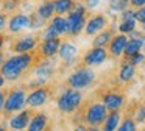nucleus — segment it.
<instances>
[{"label": "nucleus", "instance_id": "obj_3", "mask_svg": "<svg viewBox=\"0 0 145 131\" xmlns=\"http://www.w3.org/2000/svg\"><path fill=\"white\" fill-rule=\"evenodd\" d=\"M81 100H83V95L78 89H70L64 90L59 97H58V109L63 112H73L75 109H78V106L81 105Z\"/></svg>", "mask_w": 145, "mask_h": 131}, {"label": "nucleus", "instance_id": "obj_51", "mask_svg": "<svg viewBox=\"0 0 145 131\" xmlns=\"http://www.w3.org/2000/svg\"><path fill=\"white\" fill-rule=\"evenodd\" d=\"M144 131H145V130H144Z\"/></svg>", "mask_w": 145, "mask_h": 131}, {"label": "nucleus", "instance_id": "obj_14", "mask_svg": "<svg viewBox=\"0 0 145 131\" xmlns=\"http://www.w3.org/2000/svg\"><path fill=\"white\" fill-rule=\"evenodd\" d=\"M36 45H38V39L35 36H24L17 39L11 48L16 53H30L33 48H36Z\"/></svg>", "mask_w": 145, "mask_h": 131}, {"label": "nucleus", "instance_id": "obj_34", "mask_svg": "<svg viewBox=\"0 0 145 131\" xmlns=\"http://www.w3.org/2000/svg\"><path fill=\"white\" fill-rule=\"evenodd\" d=\"M101 0H86V9H95L98 5H100Z\"/></svg>", "mask_w": 145, "mask_h": 131}, {"label": "nucleus", "instance_id": "obj_46", "mask_svg": "<svg viewBox=\"0 0 145 131\" xmlns=\"http://www.w3.org/2000/svg\"><path fill=\"white\" fill-rule=\"evenodd\" d=\"M119 2H128V0H119Z\"/></svg>", "mask_w": 145, "mask_h": 131}, {"label": "nucleus", "instance_id": "obj_25", "mask_svg": "<svg viewBox=\"0 0 145 131\" xmlns=\"http://www.w3.org/2000/svg\"><path fill=\"white\" fill-rule=\"evenodd\" d=\"M128 8V2H119V0H111L109 2V12L111 14H120L123 9Z\"/></svg>", "mask_w": 145, "mask_h": 131}, {"label": "nucleus", "instance_id": "obj_49", "mask_svg": "<svg viewBox=\"0 0 145 131\" xmlns=\"http://www.w3.org/2000/svg\"><path fill=\"white\" fill-rule=\"evenodd\" d=\"M42 131H48V130H42Z\"/></svg>", "mask_w": 145, "mask_h": 131}, {"label": "nucleus", "instance_id": "obj_17", "mask_svg": "<svg viewBox=\"0 0 145 131\" xmlns=\"http://www.w3.org/2000/svg\"><path fill=\"white\" fill-rule=\"evenodd\" d=\"M120 125V112L119 111H109L103 122V130L101 131H116Z\"/></svg>", "mask_w": 145, "mask_h": 131}, {"label": "nucleus", "instance_id": "obj_43", "mask_svg": "<svg viewBox=\"0 0 145 131\" xmlns=\"http://www.w3.org/2000/svg\"><path fill=\"white\" fill-rule=\"evenodd\" d=\"M142 30H144V33H145V22L142 24Z\"/></svg>", "mask_w": 145, "mask_h": 131}, {"label": "nucleus", "instance_id": "obj_6", "mask_svg": "<svg viewBox=\"0 0 145 131\" xmlns=\"http://www.w3.org/2000/svg\"><path fill=\"white\" fill-rule=\"evenodd\" d=\"M106 115H108V109L105 108L103 103H92L84 114V120L91 126H98L105 122Z\"/></svg>", "mask_w": 145, "mask_h": 131}, {"label": "nucleus", "instance_id": "obj_41", "mask_svg": "<svg viewBox=\"0 0 145 131\" xmlns=\"http://www.w3.org/2000/svg\"><path fill=\"white\" fill-rule=\"evenodd\" d=\"M73 131H86V128H84V126H76Z\"/></svg>", "mask_w": 145, "mask_h": 131}, {"label": "nucleus", "instance_id": "obj_12", "mask_svg": "<svg viewBox=\"0 0 145 131\" xmlns=\"http://www.w3.org/2000/svg\"><path fill=\"white\" fill-rule=\"evenodd\" d=\"M126 42H128V36H126V34H122V33L114 34L111 42L108 44V50H109V53L114 58H119L120 55H123Z\"/></svg>", "mask_w": 145, "mask_h": 131}, {"label": "nucleus", "instance_id": "obj_15", "mask_svg": "<svg viewBox=\"0 0 145 131\" xmlns=\"http://www.w3.org/2000/svg\"><path fill=\"white\" fill-rule=\"evenodd\" d=\"M58 55L63 59L64 62L70 64V62L75 61L76 55H78V48L75 47V44H72L70 41H66V42H61L59 50H58Z\"/></svg>", "mask_w": 145, "mask_h": 131}, {"label": "nucleus", "instance_id": "obj_50", "mask_svg": "<svg viewBox=\"0 0 145 131\" xmlns=\"http://www.w3.org/2000/svg\"><path fill=\"white\" fill-rule=\"evenodd\" d=\"M13 131H19V130H13Z\"/></svg>", "mask_w": 145, "mask_h": 131}, {"label": "nucleus", "instance_id": "obj_18", "mask_svg": "<svg viewBox=\"0 0 145 131\" xmlns=\"http://www.w3.org/2000/svg\"><path fill=\"white\" fill-rule=\"evenodd\" d=\"M114 36V31L112 30H101L100 33L95 34L94 41H92V47H108V44L111 42Z\"/></svg>", "mask_w": 145, "mask_h": 131}, {"label": "nucleus", "instance_id": "obj_10", "mask_svg": "<svg viewBox=\"0 0 145 131\" xmlns=\"http://www.w3.org/2000/svg\"><path fill=\"white\" fill-rule=\"evenodd\" d=\"M101 100H103L101 103H103L105 108L108 109V112L109 111H120V108H122L123 103H125V97L120 92H117V90H109V92H106Z\"/></svg>", "mask_w": 145, "mask_h": 131}, {"label": "nucleus", "instance_id": "obj_40", "mask_svg": "<svg viewBox=\"0 0 145 131\" xmlns=\"http://www.w3.org/2000/svg\"><path fill=\"white\" fill-rule=\"evenodd\" d=\"M3 42H5V36L3 34H0V48L3 47Z\"/></svg>", "mask_w": 145, "mask_h": 131}, {"label": "nucleus", "instance_id": "obj_37", "mask_svg": "<svg viewBox=\"0 0 145 131\" xmlns=\"http://www.w3.org/2000/svg\"><path fill=\"white\" fill-rule=\"evenodd\" d=\"M5 97H7V95H5V92H3V90H2V89H0V112L3 111V103H5Z\"/></svg>", "mask_w": 145, "mask_h": 131}, {"label": "nucleus", "instance_id": "obj_39", "mask_svg": "<svg viewBox=\"0 0 145 131\" xmlns=\"http://www.w3.org/2000/svg\"><path fill=\"white\" fill-rule=\"evenodd\" d=\"M3 84H5V78H3V75L0 73V89L3 87Z\"/></svg>", "mask_w": 145, "mask_h": 131}, {"label": "nucleus", "instance_id": "obj_8", "mask_svg": "<svg viewBox=\"0 0 145 131\" xmlns=\"http://www.w3.org/2000/svg\"><path fill=\"white\" fill-rule=\"evenodd\" d=\"M108 59V50L105 47H92L83 58L86 66H100Z\"/></svg>", "mask_w": 145, "mask_h": 131}, {"label": "nucleus", "instance_id": "obj_2", "mask_svg": "<svg viewBox=\"0 0 145 131\" xmlns=\"http://www.w3.org/2000/svg\"><path fill=\"white\" fill-rule=\"evenodd\" d=\"M86 6L83 3H73V6L70 8V11L67 12V36H78L86 25Z\"/></svg>", "mask_w": 145, "mask_h": 131}, {"label": "nucleus", "instance_id": "obj_44", "mask_svg": "<svg viewBox=\"0 0 145 131\" xmlns=\"http://www.w3.org/2000/svg\"><path fill=\"white\" fill-rule=\"evenodd\" d=\"M0 131H5V128H3V126H2V125H0Z\"/></svg>", "mask_w": 145, "mask_h": 131}, {"label": "nucleus", "instance_id": "obj_31", "mask_svg": "<svg viewBox=\"0 0 145 131\" xmlns=\"http://www.w3.org/2000/svg\"><path fill=\"white\" fill-rule=\"evenodd\" d=\"M129 19H134V8H126L120 12V20H129Z\"/></svg>", "mask_w": 145, "mask_h": 131}, {"label": "nucleus", "instance_id": "obj_36", "mask_svg": "<svg viewBox=\"0 0 145 131\" xmlns=\"http://www.w3.org/2000/svg\"><path fill=\"white\" fill-rule=\"evenodd\" d=\"M128 3L133 6V8H142V6H145V0H128Z\"/></svg>", "mask_w": 145, "mask_h": 131}, {"label": "nucleus", "instance_id": "obj_26", "mask_svg": "<svg viewBox=\"0 0 145 131\" xmlns=\"http://www.w3.org/2000/svg\"><path fill=\"white\" fill-rule=\"evenodd\" d=\"M45 22H47V20H44L41 16H38L36 12H33V14H30V25H28V28H31V30H39V28H42L45 25Z\"/></svg>", "mask_w": 145, "mask_h": 131}, {"label": "nucleus", "instance_id": "obj_23", "mask_svg": "<svg viewBox=\"0 0 145 131\" xmlns=\"http://www.w3.org/2000/svg\"><path fill=\"white\" fill-rule=\"evenodd\" d=\"M73 0H53V5H55V14H67L70 11V8L73 6Z\"/></svg>", "mask_w": 145, "mask_h": 131}, {"label": "nucleus", "instance_id": "obj_27", "mask_svg": "<svg viewBox=\"0 0 145 131\" xmlns=\"http://www.w3.org/2000/svg\"><path fill=\"white\" fill-rule=\"evenodd\" d=\"M116 131H136V122L133 119H125Z\"/></svg>", "mask_w": 145, "mask_h": 131}, {"label": "nucleus", "instance_id": "obj_11", "mask_svg": "<svg viewBox=\"0 0 145 131\" xmlns=\"http://www.w3.org/2000/svg\"><path fill=\"white\" fill-rule=\"evenodd\" d=\"M48 94L50 92H48L47 87H38V89L31 90V94L27 97V105H28V108L35 109V108L42 106L45 102H47Z\"/></svg>", "mask_w": 145, "mask_h": 131}, {"label": "nucleus", "instance_id": "obj_30", "mask_svg": "<svg viewBox=\"0 0 145 131\" xmlns=\"http://www.w3.org/2000/svg\"><path fill=\"white\" fill-rule=\"evenodd\" d=\"M134 19H136V22H139V24H144L145 22V6L134 9Z\"/></svg>", "mask_w": 145, "mask_h": 131}, {"label": "nucleus", "instance_id": "obj_16", "mask_svg": "<svg viewBox=\"0 0 145 131\" xmlns=\"http://www.w3.org/2000/svg\"><path fill=\"white\" fill-rule=\"evenodd\" d=\"M59 45H61L59 37H56V39H44V42L39 45L41 55L44 56V58H52V56H55L58 53Z\"/></svg>", "mask_w": 145, "mask_h": 131}, {"label": "nucleus", "instance_id": "obj_48", "mask_svg": "<svg viewBox=\"0 0 145 131\" xmlns=\"http://www.w3.org/2000/svg\"><path fill=\"white\" fill-rule=\"evenodd\" d=\"M73 2H80V0H73Z\"/></svg>", "mask_w": 145, "mask_h": 131}, {"label": "nucleus", "instance_id": "obj_20", "mask_svg": "<svg viewBox=\"0 0 145 131\" xmlns=\"http://www.w3.org/2000/svg\"><path fill=\"white\" fill-rule=\"evenodd\" d=\"M36 14L41 16L44 20L52 19V17H53V14H55V5H53V2H52V0H44V3H41V5L38 6Z\"/></svg>", "mask_w": 145, "mask_h": 131}, {"label": "nucleus", "instance_id": "obj_45", "mask_svg": "<svg viewBox=\"0 0 145 131\" xmlns=\"http://www.w3.org/2000/svg\"><path fill=\"white\" fill-rule=\"evenodd\" d=\"M11 2H14V3H17V2H20V0H11Z\"/></svg>", "mask_w": 145, "mask_h": 131}, {"label": "nucleus", "instance_id": "obj_4", "mask_svg": "<svg viewBox=\"0 0 145 131\" xmlns=\"http://www.w3.org/2000/svg\"><path fill=\"white\" fill-rule=\"evenodd\" d=\"M94 80H95V72L92 69H89V66L88 67L84 66V67H80L78 70L73 72L67 81H69L70 87L80 90V89H84V87L91 86Z\"/></svg>", "mask_w": 145, "mask_h": 131}, {"label": "nucleus", "instance_id": "obj_13", "mask_svg": "<svg viewBox=\"0 0 145 131\" xmlns=\"http://www.w3.org/2000/svg\"><path fill=\"white\" fill-rule=\"evenodd\" d=\"M30 120H31V112L28 111V109H24V111H20L19 114L13 115V117L8 120V125H10L11 130H25L27 126H28Z\"/></svg>", "mask_w": 145, "mask_h": 131}, {"label": "nucleus", "instance_id": "obj_7", "mask_svg": "<svg viewBox=\"0 0 145 131\" xmlns=\"http://www.w3.org/2000/svg\"><path fill=\"white\" fill-rule=\"evenodd\" d=\"M108 25V19L105 14H95L91 19H88L84 25V33L88 36H95L97 33H100L101 30H105Z\"/></svg>", "mask_w": 145, "mask_h": 131}, {"label": "nucleus", "instance_id": "obj_5", "mask_svg": "<svg viewBox=\"0 0 145 131\" xmlns=\"http://www.w3.org/2000/svg\"><path fill=\"white\" fill-rule=\"evenodd\" d=\"M25 105H27V94H25V90L14 89L5 97L3 111L7 112V114H10V112H16V111H20Z\"/></svg>", "mask_w": 145, "mask_h": 131}, {"label": "nucleus", "instance_id": "obj_33", "mask_svg": "<svg viewBox=\"0 0 145 131\" xmlns=\"http://www.w3.org/2000/svg\"><path fill=\"white\" fill-rule=\"evenodd\" d=\"M2 8H3L5 11H13V9L16 8V3L11 2V0H5V2H2Z\"/></svg>", "mask_w": 145, "mask_h": 131}, {"label": "nucleus", "instance_id": "obj_1", "mask_svg": "<svg viewBox=\"0 0 145 131\" xmlns=\"http://www.w3.org/2000/svg\"><path fill=\"white\" fill-rule=\"evenodd\" d=\"M33 55L31 53H17V55L8 58L0 66V73L3 75L5 80L14 81L31 66Z\"/></svg>", "mask_w": 145, "mask_h": 131}, {"label": "nucleus", "instance_id": "obj_35", "mask_svg": "<svg viewBox=\"0 0 145 131\" xmlns=\"http://www.w3.org/2000/svg\"><path fill=\"white\" fill-rule=\"evenodd\" d=\"M8 25V17L5 12H0V31H3L5 27Z\"/></svg>", "mask_w": 145, "mask_h": 131}, {"label": "nucleus", "instance_id": "obj_22", "mask_svg": "<svg viewBox=\"0 0 145 131\" xmlns=\"http://www.w3.org/2000/svg\"><path fill=\"white\" fill-rule=\"evenodd\" d=\"M50 25L56 30V33L59 34V36L66 34V31H67V19L64 17V16H61V14L53 16V17H52Z\"/></svg>", "mask_w": 145, "mask_h": 131}, {"label": "nucleus", "instance_id": "obj_21", "mask_svg": "<svg viewBox=\"0 0 145 131\" xmlns=\"http://www.w3.org/2000/svg\"><path fill=\"white\" fill-rule=\"evenodd\" d=\"M134 73H136V66H133L131 62L126 59V61L122 64L120 70H119V78H120V81H123V83H126V81H131L133 78H134Z\"/></svg>", "mask_w": 145, "mask_h": 131}, {"label": "nucleus", "instance_id": "obj_28", "mask_svg": "<svg viewBox=\"0 0 145 131\" xmlns=\"http://www.w3.org/2000/svg\"><path fill=\"white\" fill-rule=\"evenodd\" d=\"M56 37H59V34L56 33V30L52 25L44 28V31H42V39H56Z\"/></svg>", "mask_w": 145, "mask_h": 131}, {"label": "nucleus", "instance_id": "obj_47", "mask_svg": "<svg viewBox=\"0 0 145 131\" xmlns=\"http://www.w3.org/2000/svg\"><path fill=\"white\" fill-rule=\"evenodd\" d=\"M0 9H2V0H0Z\"/></svg>", "mask_w": 145, "mask_h": 131}, {"label": "nucleus", "instance_id": "obj_38", "mask_svg": "<svg viewBox=\"0 0 145 131\" xmlns=\"http://www.w3.org/2000/svg\"><path fill=\"white\" fill-rule=\"evenodd\" d=\"M86 131H101V130L98 126H91V125H89V128H86Z\"/></svg>", "mask_w": 145, "mask_h": 131}, {"label": "nucleus", "instance_id": "obj_29", "mask_svg": "<svg viewBox=\"0 0 145 131\" xmlns=\"http://www.w3.org/2000/svg\"><path fill=\"white\" fill-rule=\"evenodd\" d=\"M128 61L131 62L133 66H139V64H142V62L145 61V53H142V52H137L136 55L129 56V58H128Z\"/></svg>", "mask_w": 145, "mask_h": 131}, {"label": "nucleus", "instance_id": "obj_9", "mask_svg": "<svg viewBox=\"0 0 145 131\" xmlns=\"http://www.w3.org/2000/svg\"><path fill=\"white\" fill-rule=\"evenodd\" d=\"M28 25H30V16L25 14V12H17V14L11 16V17L8 19L7 27H8V30H10V33L17 34L22 30L28 28Z\"/></svg>", "mask_w": 145, "mask_h": 131}, {"label": "nucleus", "instance_id": "obj_24", "mask_svg": "<svg viewBox=\"0 0 145 131\" xmlns=\"http://www.w3.org/2000/svg\"><path fill=\"white\" fill-rule=\"evenodd\" d=\"M136 25H137L136 19H129V20H120L117 30H119L122 34H129L131 31L136 30Z\"/></svg>", "mask_w": 145, "mask_h": 131}, {"label": "nucleus", "instance_id": "obj_32", "mask_svg": "<svg viewBox=\"0 0 145 131\" xmlns=\"http://www.w3.org/2000/svg\"><path fill=\"white\" fill-rule=\"evenodd\" d=\"M136 122L137 123H142V122H145V105L144 106H139V109L136 111Z\"/></svg>", "mask_w": 145, "mask_h": 131}, {"label": "nucleus", "instance_id": "obj_42", "mask_svg": "<svg viewBox=\"0 0 145 131\" xmlns=\"http://www.w3.org/2000/svg\"><path fill=\"white\" fill-rule=\"evenodd\" d=\"M2 64H3V53L0 52V66H2Z\"/></svg>", "mask_w": 145, "mask_h": 131}, {"label": "nucleus", "instance_id": "obj_19", "mask_svg": "<svg viewBox=\"0 0 145 131\" xmlns=\"http://www.w3.org/2000/svg\"><path fill=\"white\" fill-rule=\"evenodd\" d=\"M47 122H48V117L45 114H36L31 117L27 128H28V131H42L47 126Z\"/></svg>", "mask_w": 145, "mask_h": 131}]
</instances>
